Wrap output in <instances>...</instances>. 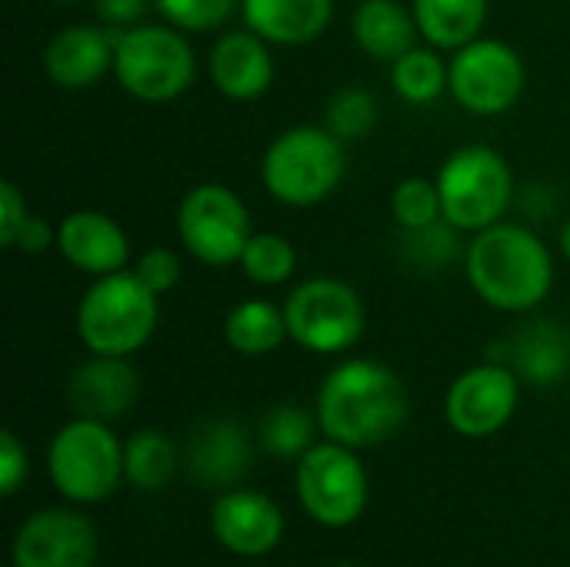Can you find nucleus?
I'll return each mask as SVG.
<instances>
[{"mask_svg":"<svg viewBox=\"0 0 570 567\" xmlns=\"http://www.w3.org/2000/svg\"><path fill=\"white\" fill-rule=\"evenodd\" d=\"M317 421L327 441L374 448L391 441L407 421V391L401 378L377 361L337 364L317 391Z\"/></svg>","mask_w":570,"mask_h":567,"instance_id":"nucleus-1","label":"nucleus"},{"mask_svg":"<svg viewBox=\"0 0 570 567\" xmlns=\"http://www.w3.org/2000/svg\"><path fill=\"white\" fill-rule=\"evenodd\" d=\"M464 264L478 297L498 311H531L554 284V257L548 244L521 224L501 221L478 231Z\"/></svg>","mask_w":570,"mask_h":567,"instance_id":"nucleus-2","label":"nucleus"},{"mask_svg":"<svg viewBox=\"0 0 570 567\" xmlns=\"http://www.w3.org/2000/svg\"><path fill=\"white\" fill-rule=\"evenodd\" d=\"M157 328V294L130 271L97 277L77 307V334L90 354L127 358Z\"/></svg>","mask_w":570,"mask_h":567,"instance_id":"nucleus-3","label":"nucleus"},{"mask_svg":"<svg viewBox=\"0 0 570 567\" xmlns=\"http://www.w3.org/2000/svg\"><path fill=\"white\" fill-rule=\"evenodd\" d=\"M347 174L344 140L324 127H291L264 154L261 177L271 197L291 207H314L337 190Z\"/></svg>","mask_w":570,"mask_h":567,"instance_id":"nucleus-4","label":"nucleus"},{"mask_svg":"<svg viewBox=\"0 0 570 567\" xmlns=\"http://www.w3.org/2000/svg\"><path fill=\"white\" fill-rule=\"evenodd\" d=\"M194 50L177 27H134L114 33V77L147 104L180 97L194 84Z\"/></svg>","mask_w":570,"mask_h":567,"instance_id":"nucleus-5","label":"nucleus"},{"mask_svg":"<svg viewBox=\"0 0 570 567\" xmlns=\"http://www.w3.org/2000/svg\"><path fill=\"white\" fill-rule=\"evenodd\" d=\"M53 488L73 505H97L124 478V444L104 421L77 418L57 431L47 451Z\"/></svg>","mask_w":570,"mask_h":567,"instance_id":"nucleus-6","label":"nucleus"},{"mask_svg":"<svg viewBox=\"0 0 570 567\" xmlns=\"http://www.w3.org/2000/svg\"><path fill=\"white\" fill-rule=\"evenodd\" d=\"M444 221L458 231H484L501 224L514 180L508 160L491 147H461L454 150L438 174Z\"/></svg>","mask_w":570,"mask_h":567,"instance_id":"nucleus-7","label":"nucleus"},{"mask_svg":"<svg viewBox=\"0 0 570 567\" xmlns=\"http://www.w3.org/2000/svg\"><path fill=\"white\" fill-rule=\"evenodd\" d=\"M291 338L314 354H341L364 334V304L354 287L334 277H314L294 287L284 304Z\"/></svg>","mask_w":570,"mask_h":567,"instance_id":"nucleus-8","label":"nucleus"},{"mask_svg":"<svg viewBox=\"0 0 570 567\" xmlns=\"http://www.w3.org/2000/svg\"><path fill=\"white\" fill-rule=\"evenodd\" d=\"M297 498L324 528H347L367 508V471L354 448L327 441L297 461Z\"/></svg>","mask_w":570,"mask_h":567,"instance_id":"nucleus-9","label":"nucleus"},{"mask_svg":"<svg viewBox=\"0 0 570 567\" xmlns=\"http://www.w3.org/2000/svg\"><path fill=\"white\" fill-rule=\"evenodd\" d=\"M177 234L197 261L210 267H227L240 261L250 241V217L244 201L230 187L200 184L187 190L177 207Z\"/></svg>","mask_w":570,"mask_h":567,"instance_id":"nucleus-10","label":"nucleus"},{"mask_svg":"<svg viewBox=\"0 0 570 567\" xmlns=\"http://www.w3.org/2000/svg\"><path fill=\"white\" fill-rule=\"evenodd\" d=\"M448 90L468 114L498 117L518 104L524 90V63L514 47L478 37L448 63Z\"/></svg>","mask_w":570,"mask_h":567,"instance_id":"nucleus-11","label":"nucleus"},{"mask_svg":"<svg viewBox=\"0 0 570 567\" xmlns=\"http://www.w3.org/2000/svg\"><path fill=\"white\" fill-rule=\"evenodd\" d=\"M518 408V378L504 364H478L464 371L448 398L444 418L464 438H491L498 434Z\"/></svg>","mask_w":570,"mask_h":567,"instance_id":"nucleus-12","label":"nucleus"},{"mask_svg":"<svg viewBox=\"0 0 570 567\" xmlns=\"http://www.w3.org/2000/svg\"><path fill=\"white\" fill-rule=\"evenodd\" d=\"M97 535L77 511L50 508L20 525L10 548V567H94Z\"/></svg>","mask_w":570,"mask_h":567,"instance_id":"nucleus-13","label":"nucleus"},{"mask_svg":"<svg viewBox=\"0 0 570 567\" xmlns=\"http://www.w3.org/2000/svg\"><path fill=\"white\" fill-rule=\"evenodd\" d=\"M210 528L230 555L261 558L277 548L284 535V515L261 491H227L210 511Z\"/></svg>","mask_w":570,"mask_h":567,"instance_id":"nucleus-14","label":"nucleus"},{"mask_svg":"<svg viewBox=\"0 0 570 567\" xmlns=\"http://www.w3.org/2000/svg\"><path fill=\"white\" fill-rule=\"evenodd\" d=\"M57 247L63 261L83 274L107 277L127 267L130 244L120 224L100 211H73L57 227Z\"/></svg>","mask_w":570,"mask_h":567,"instance_id":"nucleus-15","label":"nucleus"},{"mask_svg":"<svg viewBox=\"0 0 570 567\" xmlns=\"http://www.w3.org/2000/svg\"><path fill=\"white\" fill-rule=\"evenodd\" d=\"M114 33L100 27H63L43 47V74L63 90L94 87L114 70Z\"/></svg>","mask_w":570,"mask_h":567,"instance_id":"nucleus-16","label":"nucleus"},{"mask_svg":"<svg viewBox=\"0 0 570 567\" xmlns=\"http://www.w3.org/2000/svg\"><path fill=\"white\" fill-rule=\"evenodd\" d=\"M67 401L77 418L110 421L120 418L137 401V374L127 358L94 354V361L80 364L70 374Z\"/></svg>","mask_w":570,"mask_h":567,"instance_id":"nucleus-17","label":"nucleus"},{"mask_svg":"<svg viewBox=\"0 0 570 567\" xmlns=\"http://www.w3.org/2000/svg\"><path fill=\"white\" fill-rule=\"evenodd\" d=\"M210 77L214 87L230 100H254L274 80V60L267 40L261 33L230 30L210 50Z\"/></svg>","mask_w":570,"mask_h":567,"instance_id":"nucleus-18","label":"nucleus"},{"mask_svg":"<svg viewBox=\"0 0 570 567\" xmlns=\"http://www.w3.org/2000/svg\"><path fill=\"white\" fill-rule=\"evenodd\" d=\"M244 23L267 43H311L334 13V0H240Z\"/></svg>","mask_w":570,"mask_h":567,"instance_id":"nucleus-19","label":"nucleus"},{"mask_svg":"<svg viewBox=\"0 0 570 567\" xmlns=\"http://www.w3.org/2000/svg\"><path fill=\"white\" fill-rule=\"evenodd\" d=\"M190 465H194L197 481L210 488H227L240 481L250 468V441L244 428L227 418L207 421L194 438Z\"/></svg>","mask_w":570,"mask_h":567,"instance_id":"nucleus-20","label":"nucleus"},{"mask_svg":"<svg viewBox=\"0 0 570 567\" xmlns=\"http://www.w3.org/2000/svg\"><path fill=\"white\" fill-rule=\"evenodd\" d=\"M417 20L397 0H361L354 13V40L374 60H397L414 47Z\"/></svg>","mask_w":570,"mask_h":567,"instance_id":"nucleus-21","label":"nucleus"},{"mask_svg":"<svg viewBox=\"0 0 570 567\" xmlns=\"http://www.w3.org/2000/svg\"><path fill=\"white\" fill-rule=\"evenodd\" d=\"M421 37L441 50H461L478 40L488 20V0H414Z\"/></svg>","mask_w":570,"mask_h":567,"instance_id":"nucleus-22","label":"nucleus"},{"mask_svg":"<svg viewBox=\"0 0 570 567\" xmlns=\"http://www.w3.org/2000/svg\"><path fill=\"white\" fill-rule=\"evenodd\" d=\"M511 354L521 378H528L531 384H554L570 368V334L554 321L528 324L514 338Z\"/></svg>","mask_w":570,"mask_h":567,"instance_id":"nucleus-23","label":"nucleus"},{"mask_svg":"<svg viewBox=\"0 0 570 567\" xmlns=\"http://www.w3.org/2000/svg\"><path fill=\"white\" fill-rule=\"evenodd\" d=\"M224 338L237 354H247V358L271 354L291 338L284 307H274L267 301H244L227 314Z\"/></svg>","mask_w":570,"mask_h":567,"instance_id":"nucleus-24","label":"nucleus"},{"mask_svg":"<svg viewBox=\"0 0 570 567\" xmlns=\"http://www.w3.org/2000/svg\"><path fill=\"white\" fill-rule=\"evenodd\" d=\"M177 461H180L177 444L160 431H137L124 444V478L144 491L164 488L174 478Z\"/></svg>","mask_w":570,"mask_h":567,"instance_id":"nucleus-25","label":"nucleus"},{"mask_svg":"<svg viewBox=\"0 0 570 567\" xmlns=\"http://www.w3.org/2000/svg\"><path fill=\"white\" fill-rule=\"evenodd\" d=\"M317 414L297 408V404H277L261 418V444L274 454V458H304L314 448V434H317Z\"/></svg>","mask_w":570,"mask_h":567,"instance_id":"nucleus-26","label":"nucleus"},{"mask_svg":"<svg viewBox=\"0 0 570 567\" xmlns=\"http://www.w3.org/2000/svg\"><path fill=\"white\" fill-rule=\"evenodd\" d=\"M391 80L407 104H431L448 90V63L434 50L411 47L391 63Z\"/></svg>","mask_w":570,"mask_h":567,"instance_id":"nucleus-27","label":"nucleus"},{"mask_svg":"<svg viewBox=\"0 0 570 567\" xmlns=\"http://www.w3.org/2000/svg\"><path fill=\"white\" fill-rule=\"evenodd\" d=\"M240 267L254 284L274 287V284H284L294 274L297 251L281 234H250V241H247V247L240 254Z\"/></svg>","mask_w":570,"mask_h":567,"instance_id":"nucleus-28","label":"nucleus"},{"mask_svg":"<svg viewBox=\"0 0 570 567\" xmlns=\"http://www.w3.org/2000/svg\"><path fill=\"white\" fill-rule=\"evenodd\" d=\"M391 214L404 231H421L444 221L438 180H424V177L401 180L391 194Z\"/></svg>","mask_w":570,"mask_h":567,"instance_id":"nucleus-29","label":"nucleus"},{"mask_svg":"<svg viewBox=\"0 0 570 567\" xmlns=\"http://www.w3.org/2000/svg\"><path fill=\"white\" fill-rule=\"evenodd\" d=\"M377 124V100L364 87H344L327 107V130L341 140H357Z\"/></svg>","mask_w":570,"mask_h":567,"instance_id":"nucleus-30","label":"nucleus"},{"mask_svg":"<svg viewBox=\"0 0 570 567\" xmlns=\"http://www.w3.org/2000/svg\"><path fill=\"white\" fill-rule=\"evenodd\" d=\"M237 3L240 0H154V7L170 27L190 30V33L224 27L234 17Z\"/></svg>","mask_w":570,"mask_h":567,"instance_id":"nucleus-31","label":"nucleus"},{"mask_svg":"<svg viewBox=\"0 0 570 567\" xmlns=\"http://www.w3.org/2000/svg\"><path fill=\"white\" fill-rule=\"evenodd\" d=\"M180 257L174 254V251H167V247H154V251H147V254H140V261H137V267H134V274L160 297V294H167L170 287H177V281H180Z\"/></svg>","mask_w":570,"mask_h":567,"instance_id":"nucleus-32","label":"nucleus"},{"mask_svg":"<svg viewBox=\"0 0 570 567\" xmlns=\"http://www.w3.org/2000/svg\"><path fill=\"white\" fill-rule=\"evenodd\" d=\"M27 217H30V211H27L23 194L10 180H0V247H13L17 244Z\"/></svg>","mask_w":570,"mask_h":567,"instance_id":"nucleus-33","label":"nucleus"},{"mask_svg":"<svg viewBox=\"0 0 570 567\" xmlns=\"http://www.w3.org/2000/svg\"><path fill=\"white\" fill-rule=\"evenodd\" d=\"M23 481H27V451L13 431H3L0 434V491L13 498Z\"/></svg>","mask_w":570,"mask_h":567,"instance_id":"nucleus-34","label":"nucleus"},{"mask_svg":"<svg viewBox=\"0 0 570 567\" xmlns=\"http://www.w3.org/2000/svg\"><path fill=\"white\" fill-rule=\"evenodd\" d=\"M147 10V0H97V17L107 27H127L140 20Z\"/></svg>","mask_w":570,"mask_h":567,"instance_id":"nucleus-35","label":"nucleus"},{"mask_svg":"<svg viewBox=\"0 0 570 567\" xmlns=\"http://www.w3.org/2000/svg\"><path fill=\"white\" fill-rule=\"evenodd\" d=\"M50 244H53V231H50V224H47L43 217H33V214H30L13 247H20V251H27V254H43Z\"/></svg>","mask_w":570,"mask_h":567,"instance_id":"nucleus-36","label":"nucleus"},{"mask_svg":"<svg viewBox=\"0 0 570 567\" xmlns=\"http://www.w3.org/2000/svg\"><path fill=\"white\" fill-rule=\"evenodd\" d=\"M561 251H564V257L570 261V221L564 224V231H561Z\"/></svg>","mask_w":570,"mask_h":567,"instance_id":"nucleus-37","label":"nucleus"},{"mask_svg":"<svg viewBox=\"0 0 570 567\" xmlns=\"http://www.w3.org/2000/svg\"><path fill=\"white\" fill-rule=\"evenodd\" d=\"M337 567H354V565H337Z\"/></svg>","mask_w":570,"mask_h":567,"instance_id":"nucleus-38","label":"nucleus"},{"mask_svg":"<svg viewBox=\"0 0 570 567\" xmlns=\"http://www.w3.org/2000/svg\"><path fill=\"white\" fill-rule=\"evenodd\" d=\"M63 3H70V0H63Z\"/></svg>","mask_w":570,"mask_h":567,"instance_id":"nucleus-39","label":"nucleus"}]
</instances>
